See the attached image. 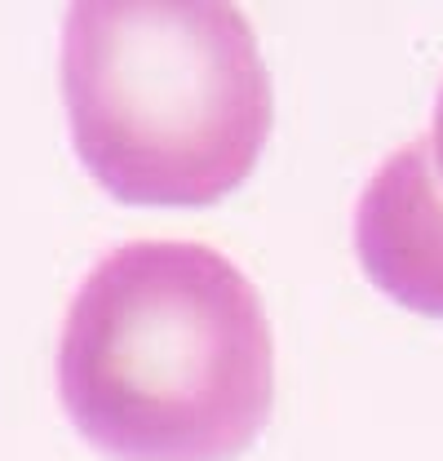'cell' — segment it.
<instances>
[{"mask_svg":"<svg viewBox=\"0 0 443 461\" xmlns=\"http://www.w3.org/2000/svg\"><path fill=\"white\" fill-rule=\"evenodd\" d=\"M426 142H430V165H435V177H439V186H443V89H439V103H435V124H430Z\"/></svg>","mask_w":443,"mask_h":461,"instance_id":"cell-4","label":"cell"},{"mask_svg":"<svg viewBox=\"0 0 443 461\" xmlns=\"http://www.w3.org/2000/svg\"><path fill=\"white\" fill-rule=\"evenodd\" d=\"M58 395L76 430L120 461L240 457L276 403L267 306L218 249H111L67 311Z\"/></svg>","mask_w":443,"mask_h":461,"instance_id":"cell-1","label":"cell"},{"mask_svg":"<svg viewBox=\"0 0 443 461\" xmlns=\"http://www.w3.org/2000/svg\"><path fill=\"white\" fill-rule=\"evenodd\" d=\"M355 249L382 293L443 320V186L426 138L390 151L368 177L355 209Z\"/></svg>","mask_w":443,"mask_h":461,"instance_id":"cell-3","label":"cell"},{"mask_svg":"<svg viewBox=\"0 0 443 461\" xmlns=\"http://www.w3.org/2000/svg\"><path fill=\"white\" fill-rule=\"evenodd\" d=\"M62 98L85 169L129 204H209L267 147L258 36L222 0H85L62 27Z\"/></svg>","mask_w":443,"mask_h":461,"instance_id":"cell-2","label":"cell"}]
</instances>
